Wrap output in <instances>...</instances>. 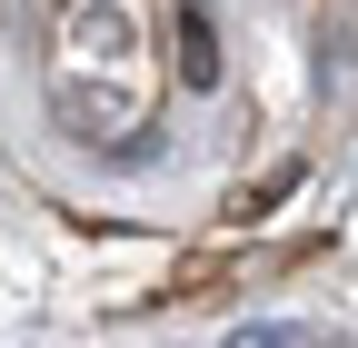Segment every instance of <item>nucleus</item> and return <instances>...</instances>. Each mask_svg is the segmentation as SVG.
Wrapping results in <instances>:
<instances>
[{
  "label": "nucleus",
  "mask_w": 358,
  "mask_h": 348,
  "mask_svg": "<svg viewBox=\"0 0 358 348\" xmlns=\"http://www.w3.org/2000/svg\"><path fill=\"white\" fill-rule=\"evenodd\" d=\"M90 80V100L60 110L70 140H100V150H129V129H150V100H159V50L129 0H70L60 10V50H50V90Z\"/></svg>",
  "instance_id": "1"
},
{
  "label": "nucleus",
  "mask_w": 358,
  "mask_h": 348,
  "mask_svg": "<svg viewBox=\"0 0 358 348\" xmlns=\"http://www.w3.org/2000/svg\"><path fill=\"white\" fill-rule=\"evenodd\" d=\"M219 348H319L308 328H289V319H259V328H229Z\"/></svg>",
  "instance_id": "2"
}]
</instances>
